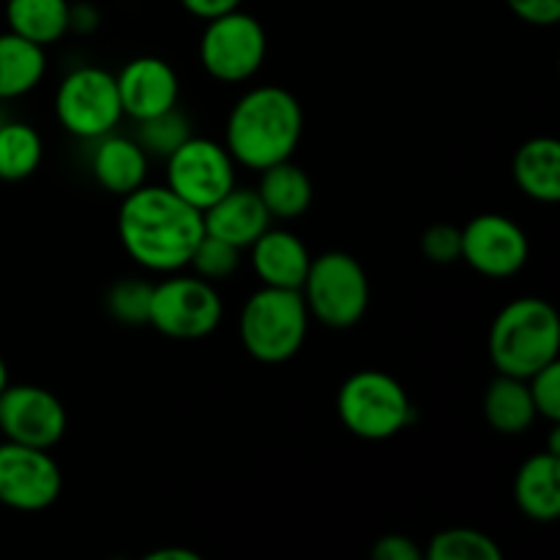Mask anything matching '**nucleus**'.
Returning a JSON list of instances; mask_svg holds the SVG:
<instances>
[{"mask_svg": "<svg viewBox=\"0 0 560 560\" xmlns=\"http://www.w3.org/2000/svg\"><path fill=\"white\" fill-rule=\"evenodd\" d=\"M5 22L16 36L49 47L69 33V0H5Z\"/></svg>", "mask_w": 560, "mask_h": 560, "instance_id": "23", "label": "nucleus"}, {"mask_svg": "<svg viewBox=\"0 0 560 560\" xmlns=\"http://www.w3.org/2000/svg\"><path fill=\"white\" fill-rule=\"evenodd\" d=\"M145 560H200V556L186 547H162V550L148 552Z\"/></svg>", "mask_w": 560, "mask_h": 560, "instance_id": "35", "label": "nucleus"}, {"mask_svg": "<svg viewBox=\"0 0 560 560\" xmlns=\"http://www.w3.org/2000/svg\"><path fill=\"white\" fill-rule=\"evenodd\" d=\"M490 361L501 375L528 381L560 355V320L556 306L525 295L498 312L487 339Z\"/></svg>", "mask_w": 560, "mask_h": 560, "instance_id": "3", "label": "nucleus"}, {"mask_svg": "<svg viewBox=\"0 0 560 560\" xmlns=\"http://www.w3.org/2000/svg\"><path fill=\"white\" fill-rule=\"evenodd\" d=\"M337 413L350 435L361 441H388L408 430L413 405L397 377L381 370H361L339 388Z\"/></svg>", "mask_w": 560, "mask_h": 560, "instance_id": "5", "label": "nucleus"}, {"mask_svg": "<svg viewBox=\"0 0 560 560\" xmlns=\"http://www.w3.org/2000/svg\"><path fill=\"white\" fill-rule=\"evenodd\" d=\"M118 82L120 107L124 118L145 120L159 113L178 107L180 80L173 66L156 55H140L131 58L124 69L115 74Z\"/></svg>", "mask_w": 560, "mask_h": 560, "instance_id": "14", "label": "nucleus"}, {"mask_svg": "<svg viewBox=\"0 0 560 560\" xmlns=\"http://www.w3.org/2000/svg\"><path fill=\"white\" fill-rule=\"evenodd\" d=\"M514 501L534 523H556L560 517V457L536 454L525 459L514 479Z\"/></svg>", "mask_w": 560, "mask_h": 560, "instance_id": "18", "label": "nucleus"}, {"mask_svg": "<svg viewBox=\"0 0 560 560\" xmlns=\"http://www.w3.org/2000/svg\"><path fill=\"white\" fill-rule=\"evenodd\" d=\"M189 266L195 268V273L206 282L217 284L224 282V279L233 277L241 266V249L238 246L228 244L222 238H213V235H202L200 244L191 252Z\"/></svg>", "mask_w": 560, "mask_h": 560, "instance_id": "28", "label": "nucleus"}, {"mask_svg": "<svg viewBox=\"0 0 560 560\" xmlns=\"http://www.w3.org/2000/svg\"><path fill=\"white\" fill-rule=\"evenodd\" d=\"M520 191L536 202L560 200V142L556 137H530L512 162Z\"/></svg>", "mask_w": 560, "mask_h": 560, "instance_id": "19", "label": "nucleus"}, {"mask_svg": "<svg viewBox=\"0 0 560 560\" xmlns=\"http://www.w3.org/2000/svg\"><path fill=\"white\" fill-rule=\"evenodd\" d=\"M178 3L184 5L191 16H197V20L202 22L228 14V11L241 9V0H178Z\"/></svg>", "mask_w": 560, "mask_h": 560, "instance_id": "34", "label": "nucleus"}, {"mask_svg": "<svg viewBox=\"0 0 560 560\" xmlns=\"http://www.w3.org/2000/svg\"><path fill=\"white\" fill-rule=\"evenodd\" d=\"M44 159L42 135L22 120L0 124V180H25Z\"/></svg>", "mask_w": 560, "mask_h": 560, "instance_id": "24", "label": "nucleus"}, {"mask_svg": "<svg viewBox=\"0 0 560 560\" xmlns=\"http://www.w3.org/2000/svg\"><path fill=\"white\" fill-rule=\"evenodd\" d=\"M459 252H463V230L454 224H432L421 235V255L430 262L446 266L459 260Z\"/></svg>", "mask_w": 560, "mask_h": 560, "instance_id": "30", "label": "nucleus"}, {"mask_svg": "<svg viewBox=\"0 0 560 560\" xmlns=\"http://www.w3.org/2000/svg\"><path fill=\"white\" fill-rule=\"evenodd\" d=\"M530 399H534L536 416L547 419L550 424L560 421V361L541 366L528 377Z\"/></svg>", "mask_w": 560, "mask_h": 560, "instance_id": "29", "label": "nucleus"}, {"mask_svg": "<svg viewBox=\"0 0 560 560\" xmlns=\"http://www.w3.org/2000/svg\"><path fill=\"white\" fill-rule=\"evenodd\" d=\"M304 137V107L279 85H257L233 104L224 148L238 167L260 173L295 153Z\"/></svg>", "mask_w": 560, "mask_h": 560, "instance_id": "2", "label": "nucleus"}, {"mask_svg": "<svg viewBox=\"0 0 560 560\" xmlns=\"http://www.w3.org/2000/svg\"><path fill=\"white\" fill-rule=\"evenodd\" d=\"M372 558L375 560H421L424 550L416 545L410 536L402 534H386L375 541L372 547Z\"/></svg>", "mask_w": 560, "mask_h": 560, "instance_id": "32", "label": "nucleus"}, {"mask_svg": "<svg viewBox=\"0 0 560 560\" xmlns=\"http://www.w3.org/2000/svg\"><path fill=\"white\" fill-rule=\"evenodd\" d=\"M58 124L77 140H98L124 120L115 74L98 66H80L60 80L55 93Z\"/></svg>", "mask_w": 560, "mask_h": 560, "instance_id": "9", "label": "nucleus"}, {"mask_svg": "<svg viewBox=\"0 0 560 560\" xmlns=\"http://www.w3.org/2000/svg\"><path fill=\"white\" fill-rule=\"evenodd\" d=\"M310 320L301 290L262 284L241 310V345L260 364H284L304 348Z\"/></svg>", "mask_w": 560, "mask_h": 560, "instance_id": "4", "label": "nucleus"}, {"mask_svg": "<svg viewBox=\"0 0 560 560\" xmlns=\"http://www.w3.org/2000/svg\"><path fill=\"white\" fill-rule=\"evenodd\" d=\"M153 284L145 279H120L107 290V312L124 326H148Z\"/></svg>", "mask_w": 560, "mask_h": 560, "instance_id": "27", "label": "nucleus"}, {"mask_svg": "<svg viewBox=\"0 0 560 560\" xmlns=\"http://www.w3.org/2000/svg\"><path fill=\"white\" fill-rule=\"evenodd\" d=\"M530 255L525 230L503 213H481L463 228L459 260L487 279L517 277Z\"/></svg>", "mask_w": 560, "mask_h": 560, "instance_id": "13", "label": "nucleus"}, {"mask_svg": "<svg viewBox=\"0 0 560 560\" xmlns=\"http://www.w3.org/2000/svg\"><path fill=\"white\" fill-rule=\"evenodd\" d=\"M63 490V474L49 448L0 443V503L14 512H44Z\"/></svg>", "mask_w": 560, "mask_h": 560, "instance_id": "11", "label": "nucleus"}, {"mask_svg": "<svg viewBox=\"0 0 560 560\" xmlns=\"http://www.w3.org/2000/svg\"><path fill=\"white\" fill-rule=\"evenodd\" d=\"M249 252L252 268H255L257 279L262 284H268V288L301 290L306 271H310L312 255L299 235L290 233V230L268 228L249 246Z\"/></svg>", "mask_w": 560, "mask_h": 560, "instance_id": "17", "label": "nucleus"}, {"mask_svg": "<svg viewBox=\"0 0 560 560\" xmlns=\"http://www.w3.org/2000/svg\"><path fill=\"white\" fill-rule=\"evenodd\" d=\"M224 304L219 290L200 277H180L178 271L153 284L148 326L178 342L211 337L222 326Z\"/></svg>", "mask_w": 560, "mask_h": 560, "instance_id": "8", "label": "nucleus"}, {"mask_svg": "<svg viewBox=\"0 0 560 560\" xmlns=\"http://www.w3.org/2000/svg\"><path fill=\"white\" fill-rule=\"evenodd\" d=\"M206 233L222 238L238 249H249L268 228L271 213L262 206L260 195L252 186H233L224 197H219L211 208L202 211Z\"/></svg>", "mask_w": 560, "mask_h": 560, "instance_id": "15", "label": "nucleus"}, {"mask_svg": "<svg viewBox=\"0 0 560 560\" xmlns=\"http://www.w3.org/2000/svg\"><path fill=\"white\" fill-rule=\"evenodd\" d=\"M47 74V52L38 44L0 33V102H14L42 85Z\"/></svg>", "mask_w": 560, "mask_h": 560, "instance_id": "21", "label": "nucleus"}, {"mask_svg": "<svg viewBox=\"0 0 560 560\" xmlns=\"http://www.w3.org/2000/svg\"><path fill=\"white\" fill-rule=\"evenodd\" d=\"M5 386H9V366H5V361L0 359V394L5 392Z\"/></svg>", "mask_w": 560, "mask_h": 560, "instance_id": "36", "label": "nucleus"}, {"mask_svg": "<svg viewBox=\"0 0 560 560\" xmlns=\"http://www.w3.org/2000/svg\"><path fill=\"white\" fill-rule=\"evenodd\" d=\"M506 5L528 25L550 27L560 20V0H506Z\"/></svg>", "mask_w": 560, "mask_h": 560, "instance_id": "31", "label": "nucleus"}, {"mask_svg": "<svg viewBox=\"0 0 560 560\" xmlns=\"http://www.w3.org/2000/svg\"><path fill=\"white\" fill-rule=\"evenodd\" d=\"M301 295L310 317L328 328H353L370 310V277L348 252H326L310 262Z\"/></svg>", "mask_w": 560, "mask_h": 560, "instance_id": "6", "label": "nucleus"}, {"mask_svg": "<svg viewBox=\"0 0 560 560\" xmlns=\"http://www.w3.org/2000/svg\"><path fill=\"white\" fill-rule=\"evenodd\" d=\"M69 416L52 392L33 383H14L0 394V432L22 446L52 448L63 441Z\"/></svg>", "mask_w": 560, "mask_h": 560, "instance_id": "12", "label": "nucleus"}, {"mask_svg": "<svg viewBox=\"0 0 560 560\" xmlns=\"http://www.w3.org/2000/svg\"><path fill=\"white\" fill-rule=\"evenodd\" d=\"M268 55V36L260 20L235 9L213 16L202 27L197 58L206 74L222 85H241L257 77Z\"/></svg>", "mask_w": 560, "mask_h": 560, "instance_id": "7", "label": "nucleus"}, {"mask_svg": "<svg viewBox=\"0 0 560 560\" xmlns=\"http://www.w3.org/2000/svg\"><path fill=\"white\" fill-rule=\"evenodd\" d=\"M191 137V120L178 107L159 113L153 118L137 120L135 140L142 151L153 159H167L175 148L184 145Z\"/></svg>", "mask_w": 560, "mask_h": 560, "instance_id": "25", "label": "nucleus"}, {"mask_svg": "<svg viewBox=\"0 0 560 560\" xmlns=\"http://www.w3.org/2000/svg\"><path fill=\"white\" fill-rule=\"evenodd\" d=\"M167 184L178 197H184L197 211L211 208L219 197L228 195L235 186V167L224 142L195 137L175 148L167 159Z\"/></svg>", "mask_w": 560, "mask_h": 560, "instance_id": "10", "label": "nucleus"}, {"mask_svg": "<svg viewBox=\"0 0 560 560\" xmlns=\"http://www.w3.org/2000/svg\"><path fill=\"white\" fill-rule=\"evenodd\" d=\"M148 164H151V156L142 151L135 137L109 131V135L93 140L91 173L96 184L109 195L126 197L140 189L148 180V170H151Z\"/></svg>", "mask_w": 560, "mask_h": 560, "instance_id": "16", "label": "nucleus"}, {"mask_svg": "<svg viewBox=\"0 0 560 560\" xmlns=\"http://www.w3.org/2000/svg\"><path fill=\"white\" fill-rule=\"evenodd\" d=\"M257 195H260L262 206L271 213V219L290 222V219H299L310 211L315 189H312L310 175L295 162L284 159V162L260 170Z\"/></svg>", "mask_w": 560, "mask_h": 560, "instance_id": "20", "label": "nucleus"}, {"mask_svg": "<svg viewBox=\"0 0 560 560\" xmlns=\"http://www.w3.org/2000/svg\"><path fill=\"white\" fill-rule=\"evenodd\" d=\"M118 235L126 255L151 273L189 268L191 252L206 235L202 211L175 195L170 186L142 184L120 197Z\"/></svg>", "mask_w": 560, "mask_h": 560, "instance_id": "1", "label": "nucleus"}, {"mask_svg": "<svg viewBox=\"0 0 560 560\" xmlns=\"http://www.w3.org/2000/svg\"><path fill=\"white\" fill-rule=\"evenodd\" d=\"M430 560H501L503 552L487 534L476 528H448L430 539L424 552Z\"/></svg>", "mask_w": 560, "mask_h": 560, "instance_id": "26", "label": "nucleus"}, {"mask_svg": "<svg viewBox=\"0 0 560 560\" xmlns=\"http://www.w3.org/2000/svg\"><path fill=\"white\" fill-rule=\"evenodd\" d=\"M485 419L501 435H523L534 427L536 408L528 381L498 372L485 392Z\"/></svg>", "mask_w": 560, "mask_h": 560, "instance_id": "22", "label": "nucleus"}, {"mask_svg": "<svg viewBox=\"0 0 560 560\" xmlns=\"http://www.w3.org/2000/svg\"><path fill=\"white\" fill-rule=\"evenodd\" d=\"M102 25V11L93 5L91 0H80V3H69V33L77 36H91Z\"/></svg>", "mask_w": 560, "mask_h": 560, "instance_id": "33", "label": "nucleus"}]
</instances>
